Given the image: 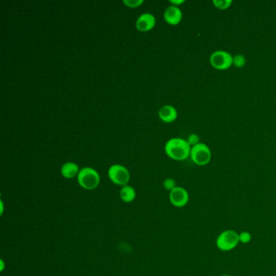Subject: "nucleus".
<instances>
[{"label": "nucleus", "instance_id": "obj_3", "mask_svg": "<svg viewBox=\"0 0 276 276\" xmlns=\"http://www.w3.org/2000/svg\"><path fill=\"white\" fill-rule=\"evenodd\" d=\"M77 181L80 186L87 191H92L97 188L100 184V175L97 170L90 167L81 169L77 176Z\"/></svg>", "mask_w": 276, "mask_h": 276}, {"label": "nucleus", "instance_id": "obj_18", "mask_svg": "<svg viewBox=\"0 0 276 276\" xmlns=\"http://www.w3.org/2000/svg\"><path fill=\"white\" fill-rule=\"evenodd\" d=\"M199 137H198V135H196V134H191V135H190L187 138V141L188 142V144L191 145V147L195 146L197 144H199L200 142H199Z\"/></svg>", "mask_w": 276, "mask_h": 276}, {"label": "nucleus", "instance_id": "obj_13", "mask_svg": "<svg viewBox=\"0 0 276 276\" xmlns=\"http://www.w3.org/2000/svg\"><path fill=\"white\" fill-rule=\"evenodd\" d=\"M212 3L218 9L225 10L231 7L233 0H213Z\"/></svg>", "mask_w": 276, "mask_h": 276}, {"label": "nucleus", "instance_id": "obj_16", "mask_svg": "<svg viewBox=\"0 0 276 276\" xmlns=\"http://www.w3.org/2000/svg\"><path fill=\"white\" fill-rule=\"evenodd\" d=\"M163 187H165L166 191H169L170 192L174 189L175 187H177L176 181L172 178H166L163 182Z\"/></svg>", "mask_w": 276, "mask_h": 276}, {"label": "nucleus", "instance_id": "obj_8", "mask_svg": "<svg viewBox=\"0 0 276 276\" xmlns=\"http://www.w3.org/2000/svg\"><path fill=\"white\" fill-rule=\"evenodd\" d=\"M156 25V18L149 12L140 15L135 22V27L140 32H148Z\"/></svg>", "mask_w": 276, "mask_h": 276}, {"label": "nucleus", "instance_id": "obj_1", "mask_svg": "<svg viewBox=\"0 0 276 276\" xmlns=\"http://www.w3.org/2000/svg\"><path fill=\"white\" fill-rule=\"evenodd\" d=\"M191 147L186 139L182 138H172L168 140L165 146L167 156L175 161L187 160L191 156Z\"/></svg>", "mask_w": 276, "mask_h": 276}, {"label": "nucleus", "instance_id": "obj_9", "mask_svg": "<svg viewBox=\"0 0 276 276\" xmlns=\"http://www.w3.org/2000/svg\"><path fill=\"white\" fill-rule=\"evenodd\" d=\"M164 18L168 24H171V25H177L182 21V10L177 6L170 5L164 12Z\"/></svg>", "mask_w": 276, "mask_h": 276}, {"label": "nucleus", "instance_id": "obj_20", "mask_svg": "<svg viewBox=\"0 0 276 276\" xmlns=\"http://www.w3.org/2000/svg\"><path fill=\"white\" fill-rule=\"evenodd\" d=\"M0 262H1V265H2V267H1V271H3V270H4V262H3V261H2V260H1V261H0Z\"/></svg>", "mask_w": 276, "mask_h": 276}, {"label": "nucleus", "instance_id": "obj_19", "mask_svg": "<svg viewBox=\"0 0 276 276\" xmlns=\"http://www.w3.org/2000/svg\"><path fill=\"white\" fill-rule=\"evenodd\" d=\"M170 3H172V5H174V6H177L178 7L179 5L184 3L185 0H170Z\"/></svg>", "mask_w": 276, "mask_h": 276}, {"label": "nucleus", "instance_id": "obj_4", "mask_svg": "<svg viewBox=\"0 0 276 276\" xmlns=\"http://www.w3.org/2000/svg\"><path fill=\"white\" fill-rule=\"evenodd\" d=\"M190 156L193 163L197 166H207L212 160V151L207 144L199 143L195 146L192 147Z\"/></svg>", "mask_w": 276, "mask_h": 276}, {"label": "nucleus", "instance_id": "obj_12", "mask_svg": "<svg viewBox=\"0 0 276 276\" xmlns=\"http://www.w3.org/2000/svg\"><path fill=\"white\" fill-rule=\"evenodd\" d=\"M119 194H120L121 199L123 202L131 203L135 200V197H136V191L132 187L127 185V186L122 187Z\"/></svg>", "mask_w": 276, "mask_h": 276}, {"label": "nucleus", "instance_id": "obj_10", "mask_svg": "<svg viewBox=\"0 0 276 276\" xmlns=\"http://www.w3.org/2000/svg\"><path fill=\"white\" fill-rule=\"evenodd\" d=\"M159 117L161 120L166 123H171L174 122L177 118V111L175 107L166 105L161 107L159 110Z\"/></svg>", "mask_w": 276, "mask_h": 276}, {"label": "nucleus", "instance_id": "obj_17", "mask_svg": "<svg viewBox=\"0 0 276 276\" xmlns=\"http://www.w3.org/2000/svg\"><path fill=\"white\" fill-rule=\"evenodd\" d=\"M123 3L127 6L128 7L135 8L144 3V0H123Z\"/></svg>", "mask_w": 276, "mask_h": 276}, {"label": "nucleus", "instance_id": "obj_2", "mask_svg": "<svg viewBox=\"0 0 276 276\" xmlns=\"http://www.w3.org/2000/svg\"><path fill=\"white\" fill-rule=\"evenodd\" d=\"M239 243V234L234 229H226L221 232L215 241L216 247L223 252L234 250Z\"/></svg>", "mask_w": 276, "mask_h": 276}, {"label": "nucleus", "instance_id": "obj_5", "mask_svg": "<svg viewBox=\"0 0 276 276\" xmlns=\"http://www.w3.org/2000/svg\"><path fill=\"white\" fill-rule=\"evenodd\" d=\"M108 177L111 182L123 187L130 182V174L127 168L121 165H113L108 170Z\"/></svg>", "mask_w": 276, "mask_h": 276}, {"label": "nucleus", "instance_id": "obj_7", "mask_svg": "<svg viewBox=\"0 0 276 276\" xmlns=\"http://www.w3.org/2000/svg\"><path fill=\"white\" fill-rule=\"evenodd\" d=\"M189 200V193L183 187H175L174 189L170 192V203L175 208H184L188 204Z\"/></svg>", "mask_w": 276, "mask_h": 276}, {"label": "nucleus", "instance_id": "obj_22", "mask_svg": "<svg viewBox=\"0 0 276 276\" xmlns=\"http://www.w3.org/2000/svg\"><path fill=\"white\" fill-rule=\"evenodd\" d=\"M229 276V275H222V276Z\"/></svg>", "mask_w": 276, "mask_h": 276}, {"label": "nucleus", "instance_id": "obj_6", "mask_svg": "<svg viewBox=\"0 0 276 276\" xmlns=\"http://www.w3.org/2000/svg\"><path fill=\"white\" fill-rule=\"evenodd\" d=\"M234 56L225 50H216L211 55L210 64L214 68L224 71L233 66Z\"/></svg>", "mask_w": 276, "mask_h": 276}, {"label": "nucleus", "instance_id": "obj_15", "mask_svg": "<svg viewBox=\"0 0 276 276\" xmlns=\"http://www.w3.org/2000/svg\"><path fill=\"white\" fill-rule=\"evenodd\" d=\"M252 240V235L250 234V232L243 231L241 232L239 234V241H240V243L242 244H248L250 243V241Z\"/></svg>", "mask_w": 276, "mask_h": 276}, {"label": "nucleus", "instance_id": "obj_11", "mask_svg": "<svg viewBox=\"0 0 276 276\" xmlns=\"http://www.w3.org/2000/svg\"><path fill=\"white\" fill-rule=\"evenodd\" d=\"M81 170L78 165L74 162H66L61 168V174L66 179L77 177Z\"/></svg>", "mask_w": 276, "mask_h": 276}, {"label": "nucleus", "instance_id": "obj_21", "mask_svg": "<svg viewBox=\"0 0 276 276\" xmlns=\"http://www.w3.org/2000/svg\"><path fill=\"white\" fill-rule=\"evenodd\" d=\"M2 212H3V203L1 201V214H2Z\"/></svg>", "mask_w": 276, "mask_h": 276}, {"label": "nucleus", "instance_id": "obj_14", "mask_svg": "<svg viewBox=\"0 0 276 276\" xmlns=\"http://www.w3.org/2000/svg\"><path fill=\"white\" fill-rule=\"evenodd\" d=\"M246 64V57L244 56L243 55H236L233 58V65H234L237 68L243 67Z\"/></svg>", "mask_w": 276, "mask_h": 276}]
</instances>
